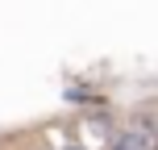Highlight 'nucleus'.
<instances>
[{
    "label": "nucleus",
    "instance_id": "nucleus-1",
    "mask_svg": "<svg viewBox=\"0 0 158 150\" xmlns=\"http://www.w3.org/2000/svg\"><path fill=\"white\" fill-rule=\"evenodd\" d=\"M71 150H75V146H71Z\"/></svg>",
    "mask_w": 158,
    "mask_h": 150
}]
</instances>
